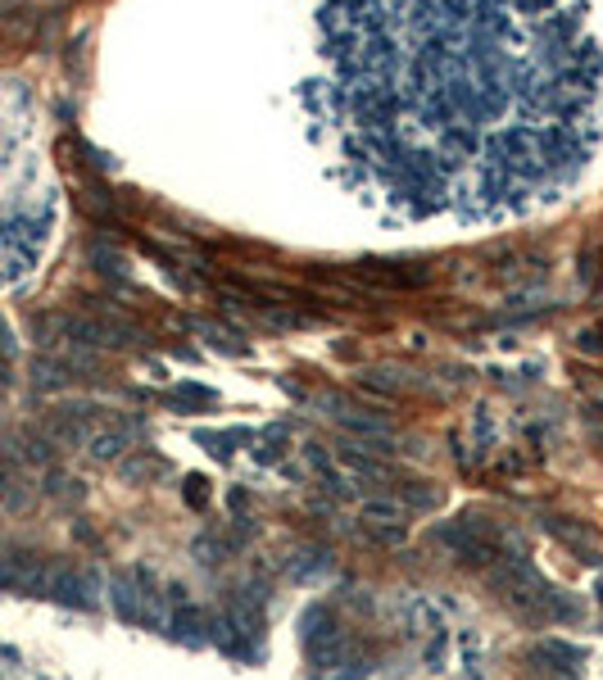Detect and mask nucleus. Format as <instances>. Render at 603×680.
Wrapping results in <instances>:
<instances>
[{
	"instance_id": "nucleus-1",
	"label": "nucleus",
	"mask_w": 603,
	"mask_h": 680,
	"mask_svg": "<svg viewBox=\"0 0 603 680\" xmlns=\"http://www.w3.org/2000/svg\"><path fill=\"white\" fill-rule=\"evenodd\" d=\"M309 128L404 227H495L568 200L603 150L585 0H318Z\"/></svg>"
}]
</instances>
